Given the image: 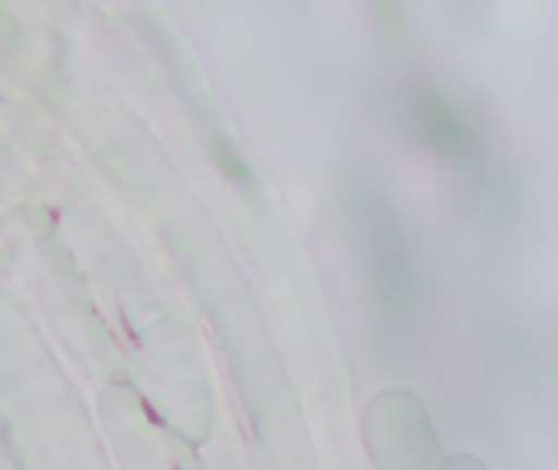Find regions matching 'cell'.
<instances>
[{
  "label": "cell",
  "mask_w": 558,
  "mask_h": 470,
  "mask_svg": "<svg viewBox=\"0 0 558 470\" xmlns=\"http://www.w3.org/2000/svg\"><path fill=\"white\" fill-rule=\"evenodd\" d=\"M219 160L226 164V170H229V177H239V180H248V170L242 167V160H239V154H232V150H226L222 144H219Z\"/></svg>",
  "instance_id": "2"
},
{
  "label": "cell",
  "mask_w": 558,
  "mask_h": 470,
  "mask_svg": "<svg viewBox=\"0 0 558 470\" xmlns=\"http://www.w3.org/2000/svg\"><path fill=\"white\" fill-rule=\"evenodd\" d=\"M412 118H415V128L422 131V137L432 147H438L448 157H468L471 131H468L464 118L441 95H435V92L418 95L415 105H412Z\"/></svg>",
  "instance_id": "1"
}]
</instances>
